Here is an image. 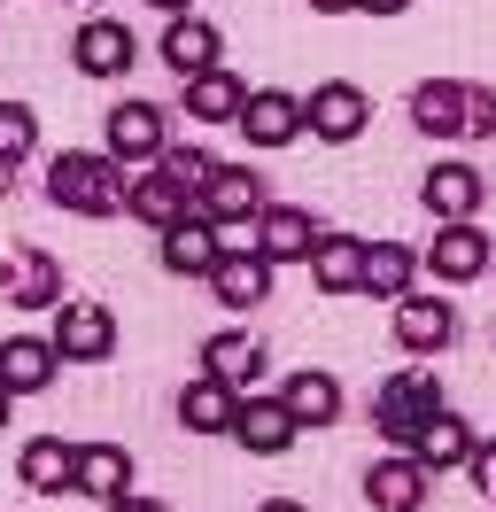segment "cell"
<instances>
[{"label":"cell","mask_w":496,"mask_h":512,"mask_svg":"<svg viewBox=\"0 0 496 512\" xmlns=\"http://www.w3.org/2000/svg\"><path fill=\"white\" fill-rule=\"evenodd\" d=\"M473 443H481V435H473V427H465V419L442 404V412H434L427 427L411 435V458H419L427 474H450V466H465V458H473Z\"/></svg>","instance_id":"obj_26"},{"label":"cell","mask_w":496,"mask_h":512,"mask_svg":"<svg viewBox=\"0 0 496 512\" xmlns=\"http://www.w3.org/2000/svg\"><path fill=\"white\" fill-rule=\"evenodd\" d=\"M272 272H279V264L264 249H225L202 288H210L225 311H256V303H272Z\"/></svg>","instance_id":"obj_9"},{"label":"cell","mask_w":496,"mask_h":512,"mask_svg":"<svg viewBox=\"0 0 496 512\" xmlns=\"http://www.w3.org/2000/svg\"><path fill=\"white\" fill-rule=\"evenodd\" d=\"M55 373H62L55 334H8L0 342V388L8 396H39V388H55Z\"/></svg>","instance_id":"obj_10"},{"label":"cell","mask_w":496,"mask_h":512,"mask_svg":"<svg viewBox=\"0 0 496 512\" xmlns=\"http://www.w3.org/2000/svg\"><path fill=\"white\" fill-rule=\"evenodd\" d=\"M55 350L62 365H101V357L117 350V319H109V303H55Z\"/></svg>","instance_id":"obj_7"},{"label":"cell","mask_w":496,"mask_h":512,"mask_svg":"<svg viewBox=\"0 0 496 512\" xmlns=\"http://www.w3.org/2000/svg\"><path fill=\"white\" fill-rule=\"evenodd\" d=\"M8 404H16V396H8V388H0V427H8Z\"/></svg>","instance_id":"obj_40"},{"label":"cell","mask_w":496,"mask_h":512,"mask_svg":"<svg viewBox=\"0 0 496 512\" xmlns=\"http://www.w3.org/2000/svg\"><path fill=\"white\" fill-rule=\"evenodd\" d=\"M465 86L473 78H427L411 94V125L427 132V140H465Z\"/></svg>","instance_id":"obj_25"},{"label":"cell","mask_w":496,"mask_h":512,"mask_svg":"<svg viewBox=\"0 0 496 512\" xmlns=\"http://www.w3.org/2000/svg\"><path fill=\"white\" fill-rule=\"evenodd\" d=\"M70 63L86 70V78H124V70L140 63V47H132V32H124L117 16H86L78 39H70Z\"/></svg>","instance_id":"obj_11"},{"label":"cell","mask_w":496,"mask_h":512,"mask_svg":"<svg viewBox=\"0 0 496 512\" xmlns=\"http://www.w3.org/2000/svg\"><path fill=\"white\" fill-rule=\"evenodd\" d=\"M186 210H202V202H194V194H186L171 171H155V163H148V179H132V194H124V218L155 225V233H171Z\"/></svg>","instance_id":"obj_23"},{"label":"cell","mask_w":496,"mask_h":512,"mask_svg":"<svg viewBox=\"0 0 496 512\" xmlns=\"http://www.w3.org/2000/svg\"><path fill=\"white\" fill-rule=\"evenodd\" d=\"M109 512H163L155 497H140V489H124V497H109Z\"/></svg>","instance_id":"obj_35"},{"label":"cell","mask_w":496,"mask_h":512,"mask_svg":"<svg viewBox=\"0 0 496 512\" xmlns=\"http://www.w3.org/2000/svg\"><path fill=\"white\" fill-rule=\"evenodd\" d=\"M217 55H225V39H217V24L210 16H194V8H186V16H171V24H163V63H171V78H202V70H217Z\"/></svg>","instance_id":"obj_15"},{"label":"cell","mask_w":496,"mask_h":512,"mask_svg":"<svg viewBox=\"0 0 496 512\" xmlns=\"http://www.w3.org/2000/svg\"><path fill=\"white\" fill-rule=\"evenodd\" d=\"M155 171H171V179H179V187L194 194V202H202V187H210V171H217V156H210V148H179V140H171V148H163V156H155Z\"/></svg>","instance_id":"obj_32"},{"label":"cell","mask_w":496,"mask_h":512,"mask_svg":"<svg viewBox=\"0 0 496 512\" xmlns=\"http://www.w3.org/2000/svg\"><path fill=\"white\" fill-rule=\"evenodd\" d=\"M419 202L434 210V225H442V218H481V202H489V179H481L473 163H434L427 179H419Z\"/></svg>","instance_id":"obj_16"},{"label":"cell","mask_w":496,"mask_h":512,"mask_svg":"<svg viewBox=\"0 0 496 512\" xmlns=\"http://www.w3.org/2000/svg\"><path fill=\"white\" fill-rule=\"evenodd\" d=\"M0 303H24V311H55V303H62V272L47 264V256H16V272H8Z\"/></svg>","instance_id":"obj_30"},{"label":"cell","mask_w":496,"mask_h":512,"mask_svg":"<svg viewBox=\"0 0 496 512\" xmlns=\"http://www.w3.org/2000/svg\"><path fill=\"white\" fill-rule=\"evenodd\" d=\"M70 466H78V443H62V435H31L24 458H16V474H24L31 497H62V489H70Z\"/></svg>","instance_id":"obj_28"},{"label":"cell","mask_w":496,"mask_h":512,"mask_svg":"<svg viewBox=\"0 0 496 512\" xmlns=\"http://www.w3.org/2000/svg\"><path fill=\"white\" fill-rule=\"evenodd\" d=\"M295 435H303V419L287 412L279 396H241V419H233V443H241V450H256V458H287Z\"/></svg>","instance_id":"obj_12"},{"label":"cell","mask_w":496,"mask_h":512,"mask_svg":"<svg viewBox=\"0 0 496 512\" xmlns=\"http://www.w3.org/2000/svg\"><path fill=\"white\" fill-rule=\"evenodd\" d=\"M256 249L272 256V264H310V249H318V218H310L303 202H272V210L256 218Z\"/></svg>","instance_id":"obj_19"},{"label":"cell","mask_w":496,"mask_h":512,"mask_svg":"<svg viewBox=\"0 0 496 512\" xmlns=\"http://www.w3.org/2000/svg\"><path fill=\"white\" fill-rule=\"evenodd\" d=\"M279 404H287V412H295L310 435H318V427H334V419H341V381L326 373V365H303V373H287Z\"/></svg>","instance_id":"obj_27"},{"label":"cell","mask_w":496,"mask_h":512,"mask_svg":"<svg viewBox=\"0 0 496 512\" xmlns=\"http://www.w3.org/2000/svg\"><path fill=\"white\" fill-rule=\"evenodd\" d=\"M465 474H473V489L496 505V443H473V458H465Z\"/></svg>","instance_id":"obj_34"},{"label":"cell","mask_w":496,"mask_h":512,"mask_svg":"<svg viewBox=\"0 0 496 512\" xmlns=\"http://www.w3.org/2000/svg\"><path fill=\"white\" fill-rule=\"evenodd\" d=\"M124 194H132V163H117L109 148H62L47 163V202L70 218H109L124 210Z\"/></svg>","instance_id":"obj_1"},{"label":"cell","mask_w":496,"mask_h":512,"mask_svg":"<svg viewBox=\"0 0 496 512\" xmlns=\"http://www.w3.org/2000/svg\"><path fill=\"white\" fill-rule=\"evenodd\" d=\"M310 8H318V16H357L365 0H310Z\"/></svg>","instance_id":"obj_36"},{"label":"cell","mask_w":496,"mask_h":512,"mask_svg":"<svg viewBox=\"0 0 496 512\" xmlns=\"http://www.w3.org/2000/svg\"><path fill=\"white\" fill-rule=\"evenodd\" d=\"M101 148L140 171V163H155L163 148H171V117H163L155 101H117V109L101 117Z\"/></svg>","instance_id":"obj_4"},{"label":"cell","mask_w":496,"mask_h":512,"mask_svg":"<svg viewBox=\"0 0 496 512\" xmlns=\"http://www.w3.org/2000/svg\"><path fill=\"white\" fill-rule=\"evenodd\" d=\"M411 0H365V16H403Z\"/></svg>","instance_id":"obj_37"},{"label":"cell","mask_w":496,"mask_h":512,"mask_svg":"<svg viewBox=\"0 0 496 512\" xmlns=\"http://www.w3.org/2000/svg\"><path fill=\"white\" fill-rule=\"evenodd\" d=\"M241 132H248V148H295L310 132V109L303 94H287V86H256L241 109Z\"/></svg>","instance_id":"obj_8"},{"label":"cell","mask_w":496,"mask_h":512,"mask_svg":"<svg viewBox=\"0 0 496 512\" xmlns=\"http://www.w3.org/2000/svg\"><path fill=\"white\" fill-rule=\"evenodd\" d=\"M419 272H427V264L403 249V241H372V256H365V295H372V303H403Z\"/></svg>","instance_id":"obj_29"},{"label":"cell","mask_w":496,"mask_h":512,"mask_svg":"<svg viewBox=\"0 0 496 512\" xmlns=\"http://www.w3.org/2000/svg\"><path fill=\"white\" fill-rule=\"evenodd\" d=\"M132 489V450L124 443H78V466H70V497H124Z\"/></svg>","instance_id":"obj_22"},{"label":"cell","mask_w":496,"mask_h":512,"mask_svg":"<svg viewBox=\"0 0 496 512\" xmlns=\"http://www.w3.org/2000/svg\"><path fill=\"white\" fill-rule=\"evenodd\" d=\"M303 109H310V140H326V148H349V140L372 125L365 86H349V78H326V86H310Z\"/></svg>","instance_id":"obj_6"},{"label":"cell","mask_w":496,"mask_h":512,"mask_svg":"<svg viewBox=\"0 0 496 512\" xmlns=\"http://www.w3.org/2000/svg\"><path fill=\"white\" fill-rule=\"evenodd\" d=\"M217 256H225V233H217L202 210H186V218L163 233V272H179V280H210Z\"/></svg>","instance_id":"obj_14"},{"label":"cell","mask_w":496,"mask_h":512,"mask_svg":"<svg viewBox=\"0 0 496 512\" xmlns=\"http://www.w3.org/2000/svg\"><path fill=\"white\" fill-rule=\"evenodd\" d=\"M465 140H496V94L465 86Z\"/></svg>","instance_id":"obj_33"},{"label":"cell","mask_w":496,"mask_h":512,"mask_svg":"<svg viewBox=\"0 0 496 512\" xmlns=\"http://www.w3.org/2000/svg\"><path fill=\"white\" fill-rule=\"evenodd\" d=\"M434 474L411 458V450H396V458H380V466H365V505L372 512H419L427 505Z\"/></svg>","instance_id":"obj_13"},{"label":"cell","mask_w":496,"mask_h":512,"mask_svg":"<svg viewBox=\"0 0 496 512\" xmlns=\"http://www.w3.org/2000/svg\"><path fill=\"white\" fill-rule=\"evenodd\" d=\"M272 210V194H264V179L248 171V163H217L210 187H202V218L225 233V249H256V218Z\"/></svg>","instance_id":"obj_2"},{"label":"cell","mask_w":496,"mask_h":512,"mask_svg":"<svg viewBox=\"0 0 496 512\" xmlns=\"http://www.w3.org/2000/svg\"><path fill=\"white\" fill-rule=\"evenodd\" d=\"M233 419H241V388H225L217 373H194L179 388V427L186 435H233Z\"/></svg>","instance_id":"obj_18"},{"label":"cell","mask_w":496,"mask_h":512,"mask_svg":"<svg viewBox=\"0 0 496 512\" xmlns=\"http://www.w3.org/2000/svg\"><path fill=\"white\" fill-rule=\"evenodd\" d=\"M434 412H442V381H434L427 365H403V373H388V381L372 388V427L396 450H411V435H419Z\"/></svg>","instance_id":"obj_3"},{"label":"cell","mask_w":496,"mask_h":512,"mask_svg":"<svg viewBox=\"0 0 496 512\" xmlns=\"http://www.w3.org/2000/svg\"><path fill=\"white\" fill-rule=\"evenodd\" d=\"M148 8H163V16H186V8H194V0H148Z\"/></svg>","instance_id":"obj_39"},{"label":"cell","mask_w":496,"mask_h":512,"mask_svg":"<svg viewBox=\"0 0 496 512\" xmlns=\"http://www.w3.org/2000/svg\"><path fill=\"white\" fill-rule=\"evenodd\" d=\"M179 94H186V117H194V125H241V109H248V86L225 63L202 70V78H186Z\"/></svg>","instance_id":"obj_24"},{"label":"cell","mask_w":496,"mask_h":512,"mask_svg":"<svg viewBox=\"0 0 496 512\" xmlns=\"http://www.w3.org/2000/svg\"><path fill=\"white\" fill-rule=\"evenodd\" d=\"M365 256H372V241H357V233H318L310 280L326 295H365Z\"/></svg>","instance_id":"obj_20"},{"label":"cell","mask_w":496,"mask_h":512,"mask_svg":"<svg viewBox=\"0 0 496 512\" xmlns=\"http://www.w3.org/2000/svg\"><path fill=\"white\" fill-rule=\"evenodd\" d=\"M31 148H39V117H31L24 101H0V163L16 171V163H24Z\"/></svg>","instance_id":"obj_31"},{"label":"cell","mask_w":496,"mask_h":512,"mask_svg":"<svg viewBox=\"0 0 496 512\" xmlns=\"http://www.w3.org/2000/svg\"><path fill=\"white\" fill-rule=\"evenodd\" d=\"M202 373H217L225 388L256 396V381H264V342H256V334H241V326H225V334H210V342H202Z\"/></svg>","instance_id":"obj_21"},{"label":"cell","mask_w":496,"mask_h":512,"mask_svg":"<svg viewBox=\"0 0 496 512\" xmlns=\"http://www.w3.org/2000/svg\"><path fill=\"white\" fill-rule=\"evenodd\" d=\"M396 342L411 357H442L450 342H458V311L434 303V295H403V303H396Z\"/></svg>","instance_id":"obj_17"},{"label":"cell","mask_w":496,"mask_h":512,"mask_svg":"<svg viewBox=\"0 0 496 512\" xmlns=\"http://www.w3.org/2000/svg\"><path fill=\"white\" fill-rule=\"evenodd\" d=\"M256 512H303V505H295V497H264Z\"/></svg>","instance_id":"obj_38"},{"label":"cell","mask_w":496,"mask_h":512,"mask_svg":"<svg viewBox=\"0 0 496 512\" xmlns=\"http://www.w3.org/2000/svg\"><path fill=\"white\" fill-rule=\"evenodd\" d=\"M489 256H496V249H489V233H481L473 218H442L419 264H427L442 288H465V280H481V272H489Z\"/></svg>","instance_id":"obj_5"}]
</instances>
